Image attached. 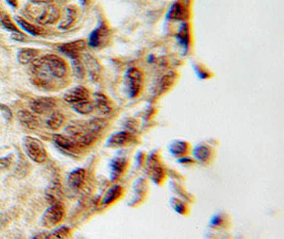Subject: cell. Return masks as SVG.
<instances>
[{
  "label": "cell",
  "instance_id": "obj_1",
  "mask_svg": "<svg viewBox=\"0 0 284 239\" xmlns=\"http://www.w3.org/2000/svg\"><path fill=\"white\" fill-rule=\"evenodd\" d=\"M32 68L35 76L42 81L43 80L46 81L50 77L62 79L67 75L66 62L56 55H46L42 59L35 61Z\"/></svg>",
  "mask_w": 284,
  "mask_h": 239
},
{
  "label": "cell",
  "instance_id": "obj_2",
  "mask_svg": "<svg viewBox=\"0 0 284 239\" xmlns=\"http://www.w3.org/2000/svg\"><path fill=\"white\" fill-rule=\"evenodd\" d=\"M24 149L33 162L37 164H43L47 159V152L43 142L37 138L26 136L24 138Z\"/></svg>",
  "mask_w": 284,
  "mask_h": 239
},
{
  "label": "cell",
  "instance_id": "obj_3",
  "mask_svg": "<svg viewBox=\"0 0 284 239\" xmlns=\"http://www.w3.org/2000/svg\"><path fill=\"white\" fill-rule=\"evenodd\" d=\"M65 216V208L61 202L52 203L43 214L42 224L47 229L58 225Z\"/></svg>",
  "mask_w": 284,
  "mask_h": 239
},
{
  "label": "cell",
  "instance_id": "obj_4",
  "mask_svg": "<svg viewBox=\"0 0 284 239\" xmlns=\"http://www.w3.org/2000/svg\"><path fill=\"white\" fill-rule=\"evenodd\" d=\"M126 87L127 91L131 98L140 95L144 85V76L143 73L138 68H130L126 74Z\"/></svg>",
  "mask_w": 284,
  "mask_h": 239
},
{
  "label": "cell",
  "instance_id": "obj_5",
  "mask_svg": "<svg viewBox=\"0 0 284 239\" xmlns=\"http://www.w3.org/2000/svg\"><path fill=\"white\" fill-rule=\"evenodd\" d=\"M36 10L35 20L39 25H52L60 19V10L53 5L46 4Z\"/></svg>",
  "mask_w": 284,
  "mask_h": 239
},
{
  "label": "cell",
  "instance_id": "obj_6",
  "mask_svg": "<svg viewBox=\"0 0 284 239\" xmlns=\"http://www.w3.org/2000/svg\"><path fill=\"white\" fill-rule=\"evenodd\" d=\"M57 100L50 97L37 98L30 102V109L34 114H47L56 108Z\"/></svg>",
  "mask_w": 284,
  "mask_h": 239
},
{
  "label": "cell",
  "instance_id": "obj_7",
  "mask_svg": "<svg viewBox=\"0 0 284 239\" xmlns=\"http://www.w3.org/2000/svg\"><path fill=\"white\" fill-rule=\"evenodd\" d=\"M109 31H107L105 27H100V28L92 32L89 39V45L94 48H100L109 41Z\"/></svg>",
  "mask_w": 284,
  "mask_h": 239
},
{
  "label": "cell",
  "instance_id": "obj_8",
  "mask_svg": "<svg viewBox=\"0 0 284 239\" xmlns=\"http://www.w3.org/2000/svg\"><path fill=\"white\" fill-rule=\"evenodd\" d=\"M85 99H90V91L83 86H77L65 92L64 100L71 104L77 103Z\"/></svg>",
  "mask_w": 284,
  "mask_h": 239
},
{
  "label": "cell",
  "instance_id": "obj_9",
  "mask_svg": "<svg viewBox=\"0 0 284 239\" xmlns=\"http://www.w3.org/2000/svg\"><path fill=\"white\" fill-rule=\"evenodd\" d=\"M85 47H86L85 41H83V39H79V41L70 42L59 46V50L67 56L76 58L78 57V55L81 51H83L85 49Z\"/></svg>",
  "mask_w": 284,
  "mask_h": 239
},
{
  "label": "cell",
  "instance_id": "obj_10",
  "mask_svg": "<svg viewBox=\"0 0 284 239\" xmlns=\"http://www.w3.org/2000/svg\"><path fill=\"white\" fill-rule=\"evenodd\" d=\"M45 197L47 201L52 204L56 202H61L62 200V187L59 181L51 182L45 190Z\"/></svg>",
  "mask_w": 284,
  "mask_h": 239
},
{
  "label": "cell",
  "instance_id": "obj_11",
  "mask_svg": "<svg viewBox=\"0 0 284 239\" xmlns=\"http://www.w3.org/2000/svg\"><path fill=\"white\" fill-rule=\"evenodd\" d=\"M85 170L84 169H76L69 176V185L74 190H79L83 187L85 183Z\"/></svg>",
  "mask_w": 284,
  "mask_h": 239
},
{
  "label": "cell",
  "instance_id": "obj_12",
  "mask_svg": "<svg viewBox=\"0 0 284 239\" xmlns=\"http://www.w3.org/2000/svg\"><path fill=\"white\" fill-rule=\"evenodd\" d=\"M17 116H18L20 124L26 128L33 130V129H36L39 126L38 118L33 113H31L29 111L21 110V111L18 112Z\"/></svg>",
  "mask_w": 284,
  "mask_h": 239
},
{
  "label": "cell",
  "instance_id": "obj_13",
  "mask_svg": "<svg viewBox=\"0 0 284 239\" xmlns=\"http://www.w3.org/2000/svg\"><path fill=\"white\" fill-rule=\"evenodd\" d=\"M78 17V10L76 7H69L66 8L65 10V15L62 19V21L60 22L59 28L66 30V29H70L71 27H73V25L75 23V21L77 20Z\"/></svg>",
  "mask_w": 284,
  "mask_h": 239
},
{
  "label": "cell",
  "instance_id": "obj_14",
  "mask_svg": "<svg viewBox=\"0 0 284 239\" xmlns=\"http://www.w3.org/2000/svg\"><path fill=\"white\" fill-rule=\"evenodd\" d=\"M53 141L56 142L59 148L66 151H75L79 148L78 144L72 138L63 135H53Z\"/></svg>",
  "mask_w": 284,
  "mask_h": 239
},
{
  "label": "cell",
  "instance_id": "obj_15",
  "mask_svg": "<svg viewBox=\"0 0 284 239\" xmlns=\"http://www.w3.org/2000/svg\"><path fill=\"white\" fill-rule=\"evenodd\" d=\"M38 55L37 49H32V48H24L20 49L18 55H17V60L20 64H29L33 61H35L36 57Z\"/></svg>",
  "mask_w": 284,
  "mask_h": 239
},
{
  "label": "cell",
  "instance_id": "obj_16",
  "mask_svg": "<svg viewBox=\"0 0 284 239\" xmlns=\"http://www.w3.org/2000/svg\"><path fill=\"white\" fill-rule=\"evenodd\" d=\"M15 20H16V22L18 23V26L20 27V28L24 29L27 33H29V34L34 35V36L42 35V34L44 33V30H43L42 28H40V27L31 25L30 22H28L27 20L23 19L20 16H16V17H15Z\"/></svg>",
  "mask_w": 284,
  "mask_h": 239
},
{
  "label": "cell",
  "instance_id": "obj_17",
  "mask_svg": "<svg viewBox=\"0 0 284 239\" xmlns=\"http://www.w3.org/2000/svg\"><path fill=\"white\" fill-rule=\"evenodd\" d=\"M132 138V135L128 132H119L117 134L113 135L110 139H109V146H112V147H120V146H124L128 142H130Z\"/></svg>",
  "mask_w": 284,
  "mask_h": 239
},
{
  "label": "cell",
  "instance_id": "obj_18",
  "mask_svg": "<svg viewBox=\"0 0 284 239\" xmlns=\"http://www.w3.org/2000/svg\"><path fill=\"white\" fill-rule=\"evenodd\" d=\"M73 105V109L79 113V114H82V115H88L94 112L95 110V106H94V102L91 101L90 99H85L82 101H79L77 103L72 104Z\"/></svg>",
  "mask_w": 284,
  "mask_h": 239
},
{
  "label": "cell",
  "instance_id": "obj_19",
  "mask_svg": "<svg viewBox=\"0 0 284 239\" xmlns=\"http://www.w3.org/2000/svg\"><path fill=\"white\" fill-rule=\"evenodd\" d=\"M65 122V117L58 112H53L46 121V126L51 130L60 129Z\"/></svg>",
  "mask_w": 284,
  "mask_h": 239
},
{
  "label": "cell",
  "instance_id": "obj_20",
  "mask_svg": "<svg viewBox=\"0 0 284 239\" xmlns=\"http://www.w3.org/2000/svg\"><path fill=\"white\" fill-rule=\"evenodd\" d=\"M95 109H97L101 114H109L111 112L110 103L107 102L106 98L100 94L95 95V102H94Z\"/></svg>",
  "mask_w": 284,
  "mask_h": 239
},
{
  "label": "cell",
  "instance_id": "obj_21",
  "mask_svg": "<svg viewBox=\"0 0 284 239\" xmlns=\"http://www.w3.org/2000/svg\"><path fill=\"white\" fill-rule=\"evenodd\" d=\"M71 236V231L69 228L62 227L60 229H57L52 233L44 235L45 238H69Z\"/></svg>",
  "mask_w": 284,
  "mask_h": 239
},
{
  "label": "cell",
  "instance_id": "obj_22",
  "mask_svg": "<svg viewBox=\"0 0 284 239\" xmlns=\"http://www.w3.org/2000/svg\"><path fill=\"white\" fill-rule=\"evenodd\" d=\"M120 194H121L120 187H119V186H115V187H113L112 189H110L109 192H107V194L104 197V200H103L102 204L106 205L107 203H111L113 200H115L116 198L119 197Z\"/></svg>",
  "mask_w": 284,
  "mask_h": 239
},
{
  "label": "cell",
  "instance_id": "obj_23",
  "mask_svg": "<svg viewBox=\"0 0 284 239\" xmlns=\"http://www.w3.org/2000/svg\"><path fill=\"white\" fill-rule=\"evenodd\" d=\"M0 21H2V23H3V26L5 27V28L7 29V30H9V31H13V32H16V31H18L17 30V27L13 23V21L9 18V16H7V15H0Z\"/></svg>",
  "mask_w": 284,
  "mask_h": 239
},
{
  "label": "cell",
  "instance_id": "obj_24",
  "mask_svg": "<svg viewBox=\"0 0 284 239\" xmlns=\"http://www.w3.org/2000/svg\"><path fill=\"white\" fill-rule=\"evenodd\" d=\"M12 163H13V155L12 154L4 156V157H0V171L9 169L11 167Z\"/></svg>",
  "mask_w": 284,
  "mask_h": 239
},
{
  "label": "cell",
  "instance_id": "obj_25",
  "mask_svg": "<svg viewBox=\"0 0 284 239\" xmlns=\"http://www.w3.org/2000/svg\"><path fill=\"white\" fill-rule=\"evenodd\" d=\"M182 7L179 4H176L172 9H171V13L174 18H181L183 16V12H182Z\"/></svg>",
  "mask_w": 284,
  "mask_h": 239
},
{
  "label": "cell",
  "instance_id": "obj_26",
  "mask_svg": "<svg viewBox=\"0 0 284 239\" xmlns=\"http://www.w3.org/2000/svg\"><path fill=\"white\" fill-rule=\"evenodd\" d=\"M123 159H119V161H115L113 163V172H114V177L119 176L121 174V170H123Z\"/></svg>",
  "mask_w": 284,
  "mask_h": 239
},
{
  "label": "cell",
  "instance_id": "obj_27",
  "mask_svg": "<svg viewBox=\"0 0 284 239\" xmlns=\"http://www.w3.org/2000/svg\"><path fill=\"white\" fill-rule=\"evenodd\" d=\"M0 111H2L4 113V116L6 119H11L12 118V113H11V110L8 108V106L4 105V104H0Z\"/></svg>",
  "mask_w": 284,
  "mask_h": 239
},
{
  "label": "cell",
  "instance_id": "obj_28",
  "mask_svg": "<svg viewBox=\"0 0 284 239\" xmlns=\"http://www.w3.org/2000/svg\"><path fill=\"white\" fill-rule=\"evenodd\" d=\"M12 38L13 39H15V41H24V34H21L20 32H18V31H16V32H14L12 34Z\"/></svg>",
  "mask_w": 284,
  "mask_h": 239
},
{
  "label": "cell",
  "instance_id": "obj_29",
  "mask_svg": "<svg viewBox=\"0 0 284 239\" xmlns=\"http://www.w3.org/2000/svg\"><path fill=\"white\" fill-rule=\"evenodd\" d=\"M30 2L34 5H46V4H50L52 0H30Z\"/></svg>",
  "mask_w": 284,
  "mask_h": 239
},
{
  "label": "cell",
  "instance_id": "obj_30",
  "mask_svg": "<svg viewBox=\"0 0 284 239\" xmlns=\"http://www.w3.org/2000/svg\"><path fill=\"white\" fill-rule=\"evenodd\" d=\"M8 221V219L3 215V216H0V229L3 228V225Z\"/></svg>",
  "mask_w": 284,
  "mask_h": 239
},
{
  "label": "cell",
  "instance_id": "obj_31",
  "mask_svg": "<svg viewBox=\"0 0 284 239\" xmlns=\"http://www.w3.org/2000/svg\"><path fill=\"white\" fill-rule=\"evenodd\" d=\"M7 2L9 3V5H11L12 7H16L17 6V0H7Z\"/></svg>",
  "mask_w": 284,
  "mask_h": 239
},
{
  "label": "cell",
  "instance_id": "obj_32",
  "mask_svg": "<svg viewBox=\"0 0 284 239\" xmlns=\"http://www.w3.org/2000/svg\"><path fill=\"white\" fill-rule=\"evenodd\" d=\"M0 15H2V14H0Z\"/></svg>",
  "mask_w": 284,
  "mask_h": 239
}]
</instances>
